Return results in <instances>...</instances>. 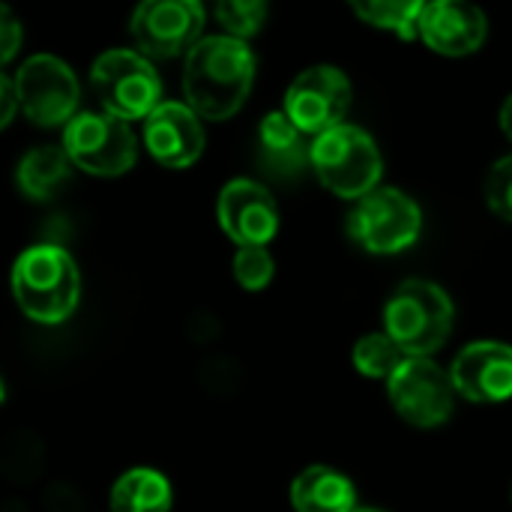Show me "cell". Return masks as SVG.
Wrapping results in <instances>:
<instances>
[{
	"mask_svg": "<svg viewBox=\"0 0 512 512\" xmlns=\"http://www.w3.org/2000/svg\"><path fill=\"white\" fill-rule=\"evenodd\" d=\"M255 81V54L234 36H201L186 54L183 96L204 120L234 117Z\"/></svg>",
	"mask_w": 512,
	"mask_h": 512,
	"instance_id": "cell-1",
	"label": "cell"
},
{
	"mask_svg": "<svg viewBox=\"0 0 512 512\" xmlns=\"http://www.w3.org/2000/svg\"><path fill=\"white\" fill-rule=\"evenodd\" d=\"M9 288L18 309L45 327L72 318L81 300V273L75 258L54 243L24 249L9 273Z\"/></svg>",
	"mask_w": 512,
	"mask_h": 512,
	"instance_id": "cell-2",
	"label": "cell"
},
{
	"mask_svg": "<svg viewBox=\"0 0 512 512\" xmlns=\"http://www.w3.org/2000/svg\"><path fill=\"white\" fill-rule=\"evenodd\" d=\"M453 330V300L426 279L402 282L384 309V333L405 351V357L435 354Z\"/></svg>",
	"mask_w": 512,
	"mask_h": 512,
	"instance_id": "cell-3",
	"label": "cell"
},
{
	"mask_svg": "<svg viewBox=\"0 0 512 512\" xmlns=\"http://www.w3.org/2000/svg\"><path fill=\"white\" fill-rule=\"evenodd\" d=\"M90 87L105 114L117 120H147L162 105V78L156 66L132 48H108L93 60Z\"/></svg>",
	"mask_w": 512,
	"mask_h": 512,
	"instance_id": "cell-4",
	"label": "cell"
},
{
	"mask_svg": "<svg viewBox=\"0 0 512 512\" xmlns=\"http://www.w3.org/2000/svg\"><path fill=\"white\" fill-rule=\"evenodd\" d=\"M312 168L336 198L360 201L378 189L384 162L369 132L342 123L312 138Z\"/></svg>",
	"mask_w": 512,
	"mask_h": 512,
	"instance_id": "cell-5",
	"label": "cell"
},
{
	"mask_svg": "<svg viewBox=\"0 0 512 512\" xmlns=\"http://www.w3.org/2000/svg\"><path fill=\"white\" fill-rule=\"evenodd\" d=\"M69 162L93 177H120L138 159V138L126 120L105 111H78L63 126Z\"/></svg>",
	"mask_w": 512,
	"mask_h": 512,
	"instance_id": "cell-6",
	"label": "cell"
},
{
	"mask_svg": "<svg viewBox=\"0 0 512 512\" xmlns=\"http://www.w3.org/2000/svg\"><path fill=\"white\" fill-rule=\"evenodd\" d=\"M423 213L414 198L399 189H375L357 201L348 216L351 240L372 255H396L417 243Z\"/></svg>",
	"mask_w": 512,
	"mask_h": 512,
	"instance_id": "cell-7",
	"label": "cell"
},
{
	"mask_svg": "<svg viewBox=\"0 0 512 512\" xmlns=\"http://www.w3.org/2000/svg\"><path fill=\"white\" fill-rule=\"evenodd\" d=\"M18 108L36 126H66L78 114V78L54 54H33L12 78Z\"/></svg>",
	"mask_w": 512,
	"mask_h": 512,
	"instance_id": "cell-8",
	"label": "cell"
},
{
	"mask_svg": "<svg viewBox=\"0 0 512 512\" xmlns=\"http://www.w3.org/2000/svg\"><path fill=\"white\" fill-rule=\"evenodd\" d=\"M387 393L396 414L417 429H435L447 423L456 408L450 372H444L429 357H408L387 378Z\"/></svg>",
	"mask_w": 512,
	"mask_h": 512,
	"instance_id": "cell-9",
	"label": "cell"
},
{
	"mask_svg": "<svg viewBox=\"0 0 512 512\" xmlns=\"http://www.w3.org/2000/svg\"><path fill=\"white\" fill-rule=\"evenodd\" d=\"M351 108V81L336 66H312L300 72L285 93V114L303 135H324L345 123Z\"/></svg>",
	"mask_w": 512,
	"mask_h": 512,
	"instance_id": "cell-10",
	"label": "cell"
},
{
	"mask_svg": "<svg viewBox=\"0 0 512 512\" xmlns=\"http://www.w3.org/2000/svg\"><path fill=\"white\" fill-rule=\"evenodd\" d=\"M204 6L198 0H150L132 12L129 33L150 60L189 54L204 30Z\"/></svg>",
	"mask_w": 512,
	"mask_h": 512,
	"instance_id": "cell-11",
	"label": "cell"
},
{
	"mask_svg": "<svg viewBox=\"0 0 512 512\" xmlns=\"http://www.w3.org/2000/svg\"><path fill=\"white\" fill-rule=\"evenodd\" d=\"M222 231L243 246H267L279 231V207L273 195L255 180H231L222 186L216 201Z\"/></svg>",
	"mask_w": 512,
	"mask_h": 512,
	"instance_id": "cell-12",
	"label": "cell"
},
{
	"mask_svg": "<svg viewBox=\"0 0 512 512\" xmlns=\"http://www.w3.org/2000/svg\"><path fill=\"white\" fill-rule=\"evenodd\" d=\"M450 381L456 396L474 405H498L512 399V348L504 342L468 345L453 369Z\"/></svg>",
	"mask_w": 512,
	"mask_h": 512,
	"instance_id": "cell-13",
	"label": "cell"
},
{
	"mask_svg": "<svg viewBox=\"0 0 512 512\" xmlns=\"http://www.w3.org/2000/svg\"><path fill=\"white\" fill-rule=\"evenodd\" d=\"M144 147L165 168H189L204 153L201 117L186 102H162L144 120Z\"/></svg>",
	"mask_w": 512,
	"mask_h": 512,
	"instance_id": "cell-14",
	"label": "cell"
},
{
	"mask_svg": "<svg viewBox=\"0 0 512 512\" xmlns=\"http://www.w3.org/2000/svg\"><path fill=\"white\" fill-rule=\"evenodd\" d=\"M486 33H489V21L483 9L474 3L435 0L423 6L420 39L444 57L474 54L486 42Z\"/></svg>",
	"mask_w": 512,
	"mask_h": 512,
	"instance_id": "cell-15",
	"label": "cell"
},
{
	"mask_svg": "<svg viewBox=\"0 0 512 512\" xmlns=\"http://www.w3.org/2000/svg\"><path fill=\"white\" fill-rule=\"evenodd\" d=\"M261 159L276 177H297L306 165H312V141L303 135L285 111H270L258 126Z\"/></svg>",
	"mask_w": 512,
	"mask_h": 512,
	"instance_id": "cell-16",
	"label": "cell"
},
{
	"mask_svg": "<svg viewBox=\"0 0 512 512\" xmlns=\"http://www.w3.org/2000/svg\"><path fill=\"white\" fill-rule=\"evenodd\" d=\"M291 507L297 512H354L357 489L345 474L315 465L291 483Z\"/></svg>",
	"mask_w": 512,
	"mask_h": 512,
	"instance_id": "cell-17",
	"label": "cell"
},
{
	"mask_svg": "<svg viewBox=\"0 0 512 512\" xmlns=\"http://www.w3.org/2000/svg\"><path fill=\"white\" fill-rule=\"evenodd\" d=\"M69 171H72V162L66 150L54 144H42L21 156L15 168V186L30 201H48L69 183Z\"/></svg>",
	"mask_w": 512,
	"mask_h": 512,
	"instance_id": "cell-18",
	"label": "cell"
},
{
	"mask_svg": "<svg viewBox=\"0 0 512 512\" xmlns=\"http://www.w3.org/2000/svg\"><path fill=\"white\" fill-rule=\"evenodd\" d=\"M174 501L171 483L153 468H132L111 486V512H168Z\"/></svg>",
	"mask_w": 512,
	"mask_h": 512,
	"instance_id": "cell-19",
	"label": "cell"
},
{
	"mask_svg": "<svg viewBox=\"0 0 512 512\" xmlns=\"http://www.w3.org/2000/svg\"><path fill=\"white\" fill-rule=\"evenodd\" d=\"M423 6L420 0H411V3H390V0H357L354 3V12L372 24V27H381V30H393L399 33L402 39H414L420 36V15H423Z\"/></svg>",
	"mask_w": 512,
	"mask_h": 512,
	"instance_id": "cell-20",
	"label": "cell"
},
{
	"mask_svg": "<svg viewBox=\"0 0 512 512\" xmlns=\"http://www.w3.org/2000/svg\"><path fill=\"white\" fill-rule=\"evenodd\" d=\"M405 360V351L387 333H369L354 348V366L366 378H390Z\"/></svg>",
	"mask_w": 512,
	"mask_h": 512,
	"instance_id": "cell-21",
	"label": "cell"
},
{
	"mask_svg": "<svg viewBox=\"0 0 512 512\" xmlns=\"http://www.w3.org/2000/svg\"><path fill=\"white\" fill-rule=\"evenodd\" d=\"M216 18L225 27V36H234L246 42L264 27L267 18V3L264 0H225L216 6Z\"/></svg>",
	"mask_w": 512,
	"mask_h": 512,
	"instance_id": "cell-22",
	"label": "cell"
},
{
	"mask_svg": "<svg viewBox=\"0 0 512 512\" xmlns=\"http://www.w3.org/2000/svg\"><path fill=\"white\" fill-rule=\"evenodd\" d=\"M276 273L273 255L267 252V246H243L234 255V279L240 282V288L246 291H264L270 285Z\"/></svg>",
	"mask_w": 512,
	"mask_h": 512,
	"instance_id": "cell-23",
	"label": "cell"
},
{
	"mask_svg": "<svg viewBox=\"0 0 512 512\" xmlns=\"http://www.w3.org/2000/svg\"><path fill=\"white\" fill-rule=\"evenodd\" d=\"M486 201L501 219L512 222V153L492 165L486 177Z\"/></svg>",
	"mask_w": 512,
	"mask_h": 512,
	"instance_id": "cell-24",
	"label": "cell"
},
{
	"mask_svg": "<svg viewBox=\"0 0 512 512\" xmlns=\"http://www.w3.org/2000/svg\"><path fill=\"white\" fill-rule=\"evenodd\" d=\"M21 39H24V30H21L18 15L9 6L0 3V66H6L18 54Z\"/></svg>",
	"mask_w": 512,
	"mask_h": 512,
	"instance_id": "cell-25",
	"label": "cell"
},
{
	"mask_svg": "<svg viewBox=\"0 0 512 512\" xmlns=\"http://www.w3.org/2000/svg\"><path fill=\"white\" fill-rule=\"evenodd\" d=\"M15 111H18L15 84H12V78H6V75L0 72V129H6V126L15 120Z\"/></svg>",
	"mask_w": 512,
	"mask_h": 512,
	"instance_id": "cell-26",
	"label": "cell"
},
{
	"mask_svg": "<svg viewBox=\"0 0 512 512\" xmlns=\"http://www.w3.org/2000/svg\"><path fill=\"white\" fill-rule=\"evenodd\" d=\"M501 129H504V135L512 141V93L507 96V102L501 105Z\"/></svg>",
	"mask_w": 512,
	"mask_h": 512,
	"instance_id": "cell-27",
	"label": "cell"
},
{
	"mask_svg": "<svg viewBox=\"0 0 512 512\" xmlns=\"http://www.w3.org/2000/svg\"><path fill=\"white\" fill-rule=\"evenodd\" d=\"M3 399H6V390H3V381H0V405H3Z\"/></svg>",
	"mask_w": 512,
	"mask_h": 512,
	"instance_id": "cell-28",
	"label": "cell"
},
{
	"mask_svg": "<svg viewBox=\"0 0 512 512\" xmlns=\"http://www.w3.org/2000/svg\"><path fill=\"white\" fill-rule=\"evenodd\" d=\"M354 512H381V510H354Z\"/></svg>",
	"mask_w": 512,
	"mask_h": 512,
	"instance_id": "cell-29",
	"label": "cell"
},
{
	"mask_svg": "<svg viewBox=\"0 0 512 512\" xmlns=\"http://www.w3.org/2000/svg\"><path fill=\"white\" fill-rule=\"evenodd\" d=\"M510 498H512V495H510Z\"/></svg>",
	"mask_w": 512,
	"mask_h": 512,
	"instance_id": "cell-30",
	"label": "cell"
}]
</instances>
